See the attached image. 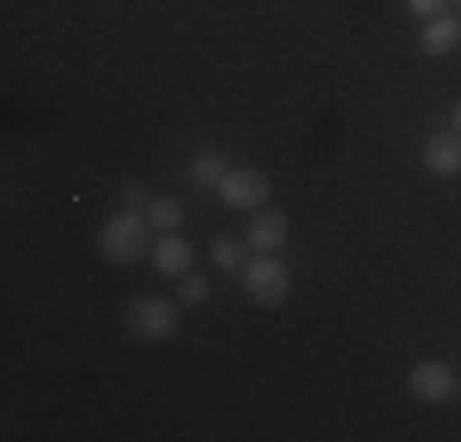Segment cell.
Returning <instances> with one entry per match:
<instances>
[{"mask_svg": "<svg viewBox=\"0 0 461 442\" xmlns=\"http://www.w3.org/2000/svg\"><path fill=\"white\" fill-rule=\"evenodd\" d=\"M148 221L158 236H167V231H182V202H172V197H152L148 202Z\"/></svg>", "mask_w": 461, "mask_h": 442, "instance_id": "11", "label": "cell"}, {"mask_svg": "<svg viewBox=\"0 0 461 442\" xmlns=\"http://www.w3.org/2000/svg\"><path fill=\"white\" fill-rule=\"evenodd\" d=\"M212 261L221 265V271H246V246H240V241H230V236H216L212 241Z\"/></svg>", "mask_w": 461, "mask_h": 442, "instance_id": "12", "label": "cell"}, {"mask_svg": "<svg viewBox=\"0 0 461 442\" xmlns=\"http://www.w3.org/2000/svg\"><path fill=\"white\" fill-rule=\"evenodd\" d=\"M422 168L432 177H461V133H432L422 143Z\"/></svg>", "mask_w": 461, "mask_h": 442, "instance_id": "7", "label": "cell"}, {"mask_svg": "<svg viewBox=\"0 0 461 442\" xmlns=\"http://www.w3.org/2000/svg\"><path fill=\"white\" fill-rule=\"evenodd\" d=\"M240 285H246V295L256 305L276 309L290 300V265L280 256H260L256 251V261H246V271H240Z\"/></svg>", "mask_w": 461, "mask_h": 442, "instance_id": "3", "label": "cell"}, {"mask_svg": "<svg viewBox=\"0 0 461 442\" xmlns=\"http://www.w3.org/2000/svg\"><path fill=\"white\" fill-rule=\"evenodd\" d=\"M216 197H221L230 212H260V207H270V172L230 168L221 182H216Z\"/></svg>", "mask_w": 461, "mask_h": 442, "instance_id": "4", "label": "cell"}, {"mask_svg": "<svg viewBox=\"0 0 461 442\" xmlns=\"http://www.w3.org/2000/svg\"><path fill=\"white\" fill-rule=\"evenodd\" d=\"M118 202H123L128 212H148V202H152V197H148V187H142V182H123V192H118Z\"/></svg>", "mask_w": 461, "mask_h": 442, "instance_id": "14", "label": "cell"}, {"mask_svg": "<svg viewBox=\"0 0 461 442\" xmlns=\"http://www.w3.org/2000/svg\"><path fill=\"white\" fill-rule=\"evenodd\" d=\"M128 335L142 339V345H162L182 329V300H158V295H138L123 315Z\"/></svg>", "mask_w": 461, "mask_h": 442, "instance_id": "2", "label": "cell"}, {"mask_svg": "<svg viewBox=\"0 0 461 442\" xmlns=\"http://www.w3.org/2000/svg\"><path fill=\"white\" fill-rule=\"evenodd\" d=\"M402 5H408V15H417V20H437V15H447L452 0H402Z\"/></svg>", "mask_w": 461, "mask_h": 442, "instance_id": "15", "label": "cell"}, {"mask_svg": "<svg viewBox=\"0 0 461 442\" xmlns=\"http://www.w3.org/2000/svg\"><path fill=\"white\" fill-rule=\"evenodd\" d=\"M452 124H456V133H461V104L452 108Z\"/></svg>", "mask_w": 461, "mask_h": 442, "instance_id": "16", "label": "cell"}, {"mask_svg": "<svg viewBox=\"0 0 461 442\" xmlns=\"http://www.w3.org/2000/svg\"><path fill=\"white\" fill-rule=\"evenodd\" d=\"M290 241V216L280 207H260L250 212V226H246V246L260 251V256H280V246Z\"/></svg>", "mask_w": 461, "mask_h": 442, "instance_id": "6", "label": "cell"}, {"mask_svg": "<svg viewBox=\"0 0 461 442\" xmlns=\"http://www.w3.org/2000/svg\"><path fill=\"white\" fill-rule=\"evenodd\" d=\"M230 168H226V152H216V148H206V152H196L192 158V168H186V177H192V187H212L216 192V182H221Z\"/></svg>", "mask_w": 461, "mask_h": 442, "instance_id": "10", "label": "cell"}, {"mask_svg": "<svg viewBox=\"0 0 461 442\" xmlns=\"http://www.w3.org/2000/svg\"><path fill=\"white\" fill-rule=\"evenodd\" d=\"M422 54L427 60H447V54L461 50V15H437V20H422Z\"/></svg>", "mask_w": 461, "mask_h": 442, "instance_id": "8", "label": "cell"}, {"mask_svg": "<svg viewBox=\"0 0 461 442\" xmlns=\"http://www.w3.org/2000/svg\"><path fill=\"white\" fill-rule=\"evenodd\" d=\"M152 221L148 212H113L98 226V251H104V261H113V265H133L142 256H152Z\"/></svg>", "mask_w": 461, "mask_h": 442, "instance_id": "1", "label": "cell"}, {"mask_svg": "<svg viewBox=\"0 0 461 442\" xmlns=\"http://www.w3.org/2000/svg\"><path fill=\"white\" fill-rule=\"evenodd\" d=\"M408 389H412V398H422V403H447V398H456V369L442 359H422L408 373Z\"/></svg>", "mask_w": 461, "mask_h": 442, "instance_id": "5", "label": "cell"}, {"mask_svg": "<svg viewBox=\"0 0 461 442\" xmlns=\"http://www.w3.org/2000/svg\"><path fill=\"white\" fill-rule=\"evenodd\" d=\"M206 295H212V281H206V275L186 271L182 281H177V300H182V305H202Z\"/></svg>", "mask_w": 461, "mask_h": 442, "instance_id": "13", "label": "cell"}, {"mask_svg": "<svg viewBox=\"0 0 461 442\" xmlns=\"http://www.w3.org/2000/svg\"><path fill=\"white\" fill-rule=\"evenodd\" d=\"M452 5H456V10H461V0H452Z\"/></svg>", "mask_w": 461, "mask_h": 442, "instance_id": "17", "label": "cell"}, {"mask_svg": "<svg viewBox=\"0 0 461 442\" xmlns=\"http://www.w3.org/2000/svg\"><path fill=\"white\" fill-rule=\"evenodd\" d=\"M192 261H196V251H192V241L177 236V231H167V236H158V246H152V271L158 275H182L192 271Z\"/></svg>", "mask_w": 461, "mask_h": 442, "instance_id": "9", "label": "cell"}]
</instances>
